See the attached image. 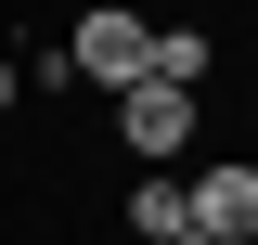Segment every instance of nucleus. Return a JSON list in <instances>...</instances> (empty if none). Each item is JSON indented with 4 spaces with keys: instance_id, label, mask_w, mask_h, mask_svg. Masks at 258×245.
Segmentation results:
<instances>
[{
    "instance_id": "nucleus-4",
    "label": "nucleus",
    "mask_w": 258,
    "mask_h": 245,
    "mask_svg": "<svg viewBox=\"0 0 258 245\" xmlns=\"http://www.w3.org/2000/svg\"><path fill=\"white\" fill-rule=\"evenodd\" d=\"M129 232H142V245H207L194 207H181V181H142V194H129Z\"/></svg>"
},
{
    "instance_id": "nucleus-5",
    "label": "nucleus",
    "mask_w": 258,
    "mask_h": 245,
    "mask_svg": "<svg viewBox=\"0 0 258 245\" xmlns=\"http://www.w3.org/2000/svg\"><path fill=\"white\" fill-rule=\"evenodd\" d=\"M142 78H168V91H194V78H207V39H194V26H155V65H142Z\"/></svg>"
},
{
    "instance_id": "nucleus-6",
    "label": "nucleus",
    "mask_w": 258,
    "mask_h": 245,
    "mask_svg": "<svg viewBox=\"0 0 258 245\" xmlns=\"http://www.w3.org/2000/svg\"><path fill=\"white\" fill-rule=\"evenodd\" d=\"M0 103H13V52H0Z\"/></svg>"
},
{
    "instance_id": "nucleus-2",
    "label": "nucleus",
    "mask_w": 258,
    "mask_h": 245,
    "mask_svg": "<svg viewBox=\"0 0 258 245\" xmlns=\"http://www.w3.org/2000/svg\"><path fill=\"white\" fill-rule=\"evenodd\" d=\"M181 207H194V232H207V245H258V168H194Z\"/></svg>"
},
{
    "instance_id": "nucleus-1",
    "label": "nucleus",
    "mask_w": 258,
    "mask_h": 245,
    "mask_svg": "<svg viewBox=\"0 0 258 245\" xmlns=\"http://www.w3.org/2000/svg\"><path fill=\"white\" fill-rule=\"evenodd\" d=\"M155 65V26L142 13H78V39H64V78H91V91H129Z\"/></svg>"
},
{
    "instance_id": "nucleus-3",
    "label": "nucleus",
    "mask_w": 258,
    "mask_h": 245,
    "mask_svg": "<svg viewBox=\"0 0 258 245\" xmlns=\"http://www.w3.org/2000/svg\"><path fill=\"white\" fill-rule=\"evenodd\" d=\"M116 129H129V155H181V142H194V91L129 78V91H116Z\"/></svg>"
}]
</instances>
